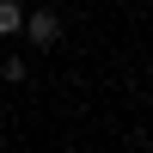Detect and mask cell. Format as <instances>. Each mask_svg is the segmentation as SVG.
<instances>
[{
	"mask_svg": "<svg viewBox=\"0 0 153 153\" xmlns=\"http://www.w3.org/2000/svg\"><path fill=\"white\" fill-rule=\"evenodd\" d=\"M12 31H25V6L19 0H0V37H12Z\"/></svg>",
	"mask_w": 153,
	"mask_h": 153,
	"instance_id": "2",
	"label": "cell"
},
{
	"mask_svg": "<svg viewBox=\"0 0 153 153\" xmlns=\"http://www.w3.org/2000/svg\"><path fill=\"white\" fill-rule=\"evenodd\" d=\"M0 80H6V86H19V80H25V61H19V55H12V61H0Z\"/></svg>",
	"mask_w": 153,
	"mask_h": 153,
	"instance_id": "3",
	"label": "cell"
},
{
	"mask_svg": "<svg viewBox=\"0 0 153 153\" xmlns=\"http://www.w3.org/2000/svg\"><path fill=\"white\" fill-rule=\"evenodd\" d=\"M25 37H31L37 49H55L61 43V19L55 12H25Z\"/></svg>",
	"mask_w": 153,
	"mask_h": 153,
	"instance_id": "1",
	"label": "cell"
}]
</instances>
